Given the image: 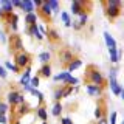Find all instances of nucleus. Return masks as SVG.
Instances as JSON below:
<instances>
[{
    "instance_id": "f257e3e1",
    "label": "nucleus",
    "mask_w": 124,
    "mask_h": 124,
    "mask_svg": "<svg viewBox=\"0 0 124 124\" xmlns=\"http://www.w3.org/2000/svg\"><path fill=\"white\" fill-rule=\"evenodd\" d=\"M84 81H85V84H93V85H98L101 88H106V85H107L106 78L101 75L99 68L96 65H88L87 67L85 75H84Z\"/></svg>"
},
{
    "instance_id": "f03ea898",
    "label": "nucleus",
    "mask_w": 124,
    "mask_h": 124,
    "mask_svg": "<svg viewBox=\"0 0 124 124\" xmlns=\"http://www.w3.org/2000/svg\"><path fill=\"white\" fill-rule=\"evenodd\" d=\"M102 6H104V13H106L107 19L110 22L116 20V19L121 16V9H123L121 0H104Z\"/></svg>"
},
{
    "instance_id": "7ed1b4c3",
    "label": "nucleus",
    "mask_w": 124,
    "mask_h": 124,
    "mask_svg": "<svg viewBox=\"0 0 124 124\" xmlns=\"http://www.w3.org/2000/svg\"><path fill=\"white\" fill-rule=\"evenodd\" d=\"M31 62H33V54L28 53V51H20V53H17L14 56V65L17 67L19 70H25V68H30V65H31Z\"/></svg>"
},
{
    "instance_id": "20e7f679",
    "label": "nucleus",
    "mask_w": 124,
    "mask_h": 124,
    "mask_svg": "<svg viewBox=\"0 0 124 124\" xmlns=\"http://www.w3.org/2000/svg\"><path fill=\"white\" fill-rule=\"evenodd\" d=\"M93 3L85 2V0H75L71 2V14L73 16H81V14H90Z\"/></svg>"
},
{
    "instance_id": "39448f33",
    "label": "nucleus",
    "mask_w": 124,
    "mask_h": 124,
    "mask_svg": "<svg viewBox=\"0 0 124 124\" xmlns=\"http://www.w3.org/2000/svg\"><path fill=\"white\" fill-rule=\"evenodd\" d=\"M8 46H9V53H13L14 56L17 53L23 51V44H22V37L17 33H11L8 36Z\"/></svg>"
},
{
    "instance_id": "423d86ee",
    "label": "nucleus",
    "mask_w": 124,
    "mask_h": 124,
    "mask_svg": "<svg viewBox=\"0 0 124 124\" xmlns=\"http://www.w3.org/2000/svg\"><path fill=\"white\" fill-rule=\"evenodd\" d=\"M6 101H8V104H9L11 107H17V106H20V104L25 102V98H23V95L20 92L11 90L8 93V96H6Z\"/></svg>"
},
{
    "instance_id": "0eeeda50",
    "label": "nucleus",
    "mask_w": 124,
    "mask_h": 124,
    "mask_svg": "<svg viewBox=\"0 0 124 124\" xmlns=\"http://www.w3.org/2000/svg\"><path fill=\"white\" fill-rule=\"evenodd\" d=\"M57 57H59V62L65 67H68V64L75 59V53L71 51L70 48H61L57 51Z\"/></svg>"
},
{
    "instance_id": "6e6552de",
    "label": "nucleus",
    "mask_w": 124,
    "mask_h": 124,
    "mask_svg": "<svg viewBox=\"0 0 124 124\" xmlns=\"http://www.w3.org/2000/svg\"><path fill=\"white\" fill-rule=\"evenodd\" d=\"M37 16H39V17H40L45 23L51 22V19H53V11L50 9V6H48V3H46V2L42 3L40 8H37Z\"/></svg>"
},
{
    "instance_id": "1a4fd4ad",
    "label": "nucleus",
    "mask_w": 124,
    "mask_h": 124,
    "mask_svg": "<svg viewBox=\"0 0 124 124\" xmlns=\"http://www.w3.org/2000/svg\"><path fill=\"white\" fill-rule=\"evenodd\" d=\"M17 14L16 13H11V14H5L3 16V22L8 25V28L11 30V33H16V30H17Z\"/></svg>"
},
{
    "instance_id": "9d476101",
    "label": "nucleus",
    "mask_w": 124,
    "mask_h": 124,
    "mask_svg": "<svg viewBox=\"0 0 124 124\" xmlns=\"http://www.w3.org/2000/svg\"><path fill=\"white\" fill-rule=\"evenodd\" d=\"M85 88H87V93L90 96H102V93H104V88H101L98 87V85H93V84H85Z\"/></svg>"
},
{
    "instance_id": "9b49d317",
    "label": "nucleus",
    "mask_w": 124,
    "mask_h": 124,
    "mask_svg": "<svg viewBox=\"0 0 124 124\" xmlns=\"http://www.w3.org/2000/svg\"><path fill=\"white\" fill-rule=\"evenodd\" d=\"M87 22H88V14H81V16H79V20L73 22L71 26H73L76 31H81L85 25H87Z\"/></svg>"
},
{
    "instance_id": "f8f14e48",
    "label": "nucleus",
    "mask_w": 124,
    "mask_h": 124,
    "mask_svg": "<svg viewBox=\"0 0 124 124\" xmlns=\"http://www.w3.org/2000/svg\"><path fill=\"white\" fill-rule=\"evenodd\" d=\"M45 33H46V37H48V40L51 42V44H59L61 42V36L54 28H48Z\"/></svg>"
},
{
    "instance_id": "ddd939ff",
    "label": "nucleus",
    "mask_w": 124,
    "mask_h": 124,
    "mask_svg": "<svg viewBox=\"0 0 124 124\" xmlns=\"http://www.w3.org/2000/svg\"><path fill=\"white\" fill-rule=\"evenodd\" d=\"M30 112V106L26 102H23V104H20V106H17V108L14 110V115H16V118H22L23 115H26Z\"/></svg>"
},
{
    "instance_id": "4468645a",
    "label": "nucleus",
    "mask_w": 124,
    "mask_h": 124,
    "mask_svg": "<svg viewBox=\"0 0 124 124\" xmlns=\"http://www.w3.org/2000/svg\"><path fill=\"white\" fill-rule=\"evenodd\" d=\"M106 104L102 102V101H99L98 102V106H96V110H95V118L96 119H101V118H104L106 116Z\"/></svg>"
},
{
    "instance_id": "2eb2a0df",
    "label": "nucleus",
    "mask_w": 124,
    "mask_h": 124,
    "mask_svg": "<svg viewBox=\"0 0 124 124\" xmlns=\"http://www.w3.org/2000/svg\"><path fill=\"white\" fill-rule=\"evenodd\" d=\"M0 8H2L3 14H11V13H14L13 3H11L9 0H0Z\"/></svg>"
},
{
    "instance_id": "dca6fc26",
    "label": "nucleus",
    "mask_w": 124,
    "mask_h": 124,
    "mask_svg": "<svg viewBox=\"0 0 124 124\" xmlns=\"http://www.w3.org/2000/svg\"><path fill=\"white\" fill-rule=\"evenodd\" d=\"M26 34H30V36H33V37H36L37 40H42L44 39V36H42V33L39 31L37 28V25H31L28 30H26Z\"/></svg>"
},
{
    "instance_id": "f3484780",
    "label": "nucleus",
    "mask_w": 124,
    "mask_h": 124,
    "mask_svg": "<svg viewBox=\"0 0 124 124\" xmlns=\"http://www.w3.org/2000/svg\"><path fill=\"white\" fill-rule=\"evenodd\" d=\"M51 76V65L50 64H44L40 67V70H39V78H50Z\"/></svg>"
},
{
    "instance_id": "a211bd4d",
    "label": "nucleus",
    "mask_w": 124,
    "mask_h": 124,
    "mask_svg": "<svg viewBox=\"0 0 124 124\" xmlns=\"http://www.w3.org/2000/svg\"><path fill=\"white\" fill-rule=\"evenodd\" d=\"M81 65H82V61H81L79 57H75V59H73V61L68 64V67H67V68H68V73H71V71H75V70H78Z\"/></svg>"
},
{
    "instance_id": "6ab92c4d",
    "label": "nucleus",
    "mask_w": 124,
    "mask_h": 124,
    "mask_svg": "<svg viewBox=\"0 0 124 124\" xmlns=\"http://www.w3.org/2000/svg\"><path fill=\"white\" fill-rule=\"evenodd\" d=\"M25 23H26L28 26H31V25H37V16H36V13L26 14V16H25Z\"/></svg>"
},
{
    "instance_id": "aec40b11",
    "label": "nucleus",
    "mask_w": 124,
    "mask_h": 124,
    "mask_svg": "<svg viewBox=\"0 0 124 124\" xmlns=\"http://www.w3.org/2000/svg\"><path fill=\"white\" fill-rule=\"evenodd\" d=\"M22 9L25 11L26 14H30V13H34V6H33V2H30V0H23L22 2Z\"/></svg>"
},
{
    "instance_id": "412c9836",
    "label": "nucleus",
    "mask_w": 124,
    "mask_h": 124,
    "mask_svg": "<svg viewBox=\"0 0 124 124\" xmlns=\"http://www.w3.org/2000/svg\"><path fill=\"white\" fill-rule=\"evenodd\" d=\"M104 40H106V44L108 46V50L110 48H116V42H115V39L110 36L108 33H104Z\"/></svg>"
},
{
    "instance_id": "4be33fe9",
    "label": "nucleus",
    "mask_w": 124,
    "mask_h": 124,
    "mask_svg": "<svg viewBox=\"0 0 124 124\" xmlns=\"http://www.w3.org/2000/svg\"><path fill=\"white\" fill-rule=\"evenodd\" d=\"M37 116L42 119V121H45V119H46V116H48V113H46V107H45V106H40V107H37Z\"/></svg>"
},
{
    "instance_id": "5701e85b",
    "label": "nucleus",
    "mask_w": 124,
    "mask_h": 124,
    "mask_svg": "<svg viewBox=\"0 0 124 124\" xmlns=\"http://www.w3.org/2000/svg\"><path fill=\"white\" fill-rule=\"evenodd\" d=\"M108 54H110V61L113 62V64H116L119 59H118V48H110L108 50Z\"/></svg>"
},
{
    "instance_id": "b1692460",
    "label": "nucleus",
    "mask_w": 124,
    "mask_h": 124,
    "mask_svg": "<svg viewBox=\"0 0 124 124\" xmlns=\"http://www.w3.org/2000/svg\"><path fill=\"white\" fill-rule=\"evenodd\" d=\"M61 112H62V104H61V102H54L51 113H53L54 116H61Z\"/></svg>"
},
{
    "instance_id": "393cba45",
    "label": "nucleus",
    "mask_w": 124,
    "mask_h": 124,
    "mask_svg": "<svg viewBox=\"0 0 124 124\" xmlns=\"http://www.w3.org/2000/svg\"><path fill=\"white\" fill-rule=\"evenodd\" d=\"M39 59L44 62V64H48L50 59H51V54H50L48 51H44V53H40V54H39Z\"/></svg>"
},
{
    "instance_id": "a878e982",
    "label": "nucleus",
    "mask_w": 124,
    "mask_h": 124,
    "mask_svg": "<svg viewBox=\"0 0 124 124\" xmlns=\"http://www.w3.org/2000/svg\"><path fill=\"white\" fill-rule=\"evenodd\" d=\"M68 75H70L68 71H62V73H59V75H57V76H54L53 79L56 81V82H59V81H62V82H64V81H65V79H67V78H68Z\"/></svg>"
},
{
    "instance_id": "bb28decb",
    "label": "nucleus",
    "mask_w": 124,
    "mask_h": 124,
    "mask_svg": "<svg viewBox=\"0 0 124 124\" xmlns=\"http://www.w3.org/2000/svg\"><path fill=\"white\" fill-rule=\"evenodd\" d=\"M62 84H64V85H71V87H73V85L78 84V79H76V78H73L71 75H68V78H67V79H65Z\"/></svg>"
},
{
    "instance_id": "cd10ccee",
    "label": "nucleus",
    "mask_w": 124,
    "mask_h": 124,
    "mask_svg": "<svg viewBox=\"0 0 124 124\" xmlns=\"http://www.w3.org/2000/svg\"><path fill=\"white\" fill-rule=\"evenodd\" d=\"M61 19L64 20L65 26H71V20H70V16L65 13V11H62V13H61Z\"/></svg>"
},
{
    "instance_id": "c85d7f7f",
    "label": "nucleus",
    "mask_w": 124,
    "mask_h": 124,
    "mask_svg": "<svg viewBox=\"0 0 124 124\" xmlns=\"http://www.w3.org/2000/svg\"><path fill=\"white\" fill-rule=\"evenodd\" d=\"M48 3V6H50V9L54 11V13H57L59 11V3L56 2V0H50V2H46Z\"/></svg>"
},
{
    "instance_id": "c756f323",
    "label": "nucleus",
    "mask_w": 124,
    "mask_h": 124,
    "mask_svg": "<svg viewBox=\"0 0 124 124\" xmlns=\"http://www.w3.org/2000/svg\"><path fill=\"white\" fill-rule=\"evenodd\" d=\"M39 82H40V78L36 76V78H33V79L30 81V85H31L33 88H36V87H39Z\"/></svg>"
},
{
    "instance_id": "7c9ffc66",
    "label": "nucleus",
    "mask_w": 124,
    "mask_h": 124,
    "mask_svg": "<svg viewBox=\"0 0 124 124\" xmlns=\"http://www.w3.org/2000/svg\"><path fill=\"white\" fill-rule=\"evenodd\" d=\"M54 99H56V102H59V99H62V88L57 87L56 92H54Z\"/></svg>"
},
{
    "instance_id": "2f4dec72",
    "label": "nucleus",
    "mask_w": 124,
    "mask_h": 124,
    "mask_svg": "<svg viewBox=\"0 0 124 124\" xmlns=\"http://www.w3.org/2000/svg\"><path fill=\"white\" fill-rule=\"evenodd\" d=\"M5 67H6L8 70H13L14 73H20V70H19L17 67H16L14 64H11V62H6V64H5Z\"/></svg>"
},
{
    "instance_id": "473e14b6",
    "label": "nucleus",
    "mask_w": 124,
    "mask_h": 124,
    "mask_svg": "<svg viewBox=\"0 0 124 124\" xmlns=\"http://www.w3.org/2000/svg\"><path fill=\"white\" fill-rule=\"evenodd\" d=\"M6 112H8V106H6L5 102H0V115H3V116H5Z\"/></svg>"
},
{
    "instance_id": "72a5a7b5",
    "label": "nucleus",
    "mask_w": 124,
    "mask_h": 124,
    "mask_svg": "<svg viewBox=\"0 0 124 124\" xmlns=\"http://www.w3.org/2000/svg\"><path fill=\"white\" fill-rule=\"evenodd\" d=\"M0 78H3V79L6 78V70H5L3 65H0Z\"/></svg>"
},
{
    "instance_id": "f704fd0d",
    "label": "nucleus",
    "mask_w": 124,
    "mask_h": 124,
    "mask_svg": "<svg viewBox=\"0 0 124 124\" xmlns=\"http://www.w3.org/2000/svg\"><path fill=\"white\" fill-rule=\"evenodd\" d=\"M110 124H116V112H112V115H110Z\"/></svg>"
},
{
    "instance_id": "c9c22d12",
    "label": "nucleus",
    "mask_w": 124,
    "mask_h": 124,
    "mask_svg": "<svg viewBox=\"0 0 124 124\" xmlns=\"http://www.w3.org/2000/svg\"><path fill=\"white\" fill-rule=\"evenodd\" d=\"M61 124H75V123H73L70 118H62L61 119Z\"/></svg>"
},
{
    "instance_id": "e433bc0d",
    "label": "nucleus",
    "mask_w": 124,
    "mask_h": 124,
    "mask_svg": "<svg viewBox=\"0 0 124 124\" xmlns=\"http://www.w3.org/2000/svg\"><path fill=\"white\" fill-rule=\"evenodd\" d=\"M11 3H13V8H14V6H16V8H20V6H22V2H19V0H13Z\"/></svg>"
},
{
    "instance_id": "4c0bfd02",
    "label": "nucleus",
    "mask_w": 124,
    "mask_h": 124,
    "mask_svg": "<svg viewBox=\"0 0 124 124\" xmlns=\"http://www.w3.org/2000/svg\"><path fill=\"white\" fill-rule=\"evenodd\" d=\"M8 121H6V118H5V116H3V115H0V124H6Z\"/></svg>"
},
{
    "instance_id": "58836bf2",
    "label": "nucleus",
    "mask_w": 124,
    "mask_h": 124,
    "mask_svg": "<svg viewBox=\"0 0 124 124\" xmlns=\"http://www.w3.org/2000/svg\"><path fill=\"white\" fill-rule=\"evenodd\" d=\"M98 124H107V119H106V116H104V118H101V119H98Z\"/></svg>"
},
{
    "instance_id": "ea45409f",
    "label": "nucleus",
    "mask_w": 124,
    "mask_h": 124,
    "mask_svg": "<svg viewBox=\"0 0 124 124\" xmlns=\"http://www.w3.org/2000/svg\"><path fill=\"white\" fill-rule=\"evenodd\" d=\"M3 16H5V14H3V11H2V8H0V17H2V19H3Z\"/></svg>"
},
{
    "instance_id": "a19ab883",
    "label": "nucleus",
    "mask_w": 124,
    "mask_h": 124,
    "mask_svg": "<svg viewBox=\"0 0 124 124\" xmlns=\"http://www.w3.org/2000/svg\"><path fill=\"white\" fill-rule=\"evenodd\" d=\"M13 124H20V121H19V119H16V121H14Z\"/></svg>"
},
{
    "instance_id": "79ce46f5",
    "label": "nucleus",
    "mask_w": 124,
    "mask_h": 124,
    "mask_svg": "<svg viewBox=\"0 0 124 124\" xmlns=\"http://www.w3.org/2000/svg\"><path fill=\"white\" fill-rule=\"evenodd\" d=\"M42 124H48V123H46V121H44V123H42Z\"/></svg>"
}]
</instances>
